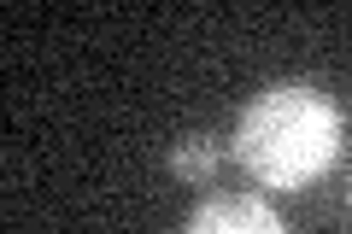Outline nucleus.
<instances>
[{
	"instance_id": "obj_1",
	"label": "nucleus",
	"mask_w": 352,
	"mask_h": 234,
	"mask_svg": "<svg viewBox=\"0 0 352 234\" xmlns=\"http://www.w3.org/2000/svg\"><path fill=\"white\" fill-rule=\"evenodd\" d=\"M340 106L311 82L264 88L235 124V159L258 187H305L340 159Z\"/></svg>"
},
{
	"instance_id": "obj_2",
	"label": "nucleus",
	"mask_w": 352,
	"mask_h": 234,
	"mask_svg": "<svg viewBox=\"0 0 352 234\" xmlns=\"http://www.w3.org/2000/svg\"><path fill=\"white\" fill-rule=\"evenodd\" d=\"M182 234H288V222L252 194H223V199H206Z\"/></svg>"
},
{
	"instance_id": "obj_3",
	"label": "nucleus",
	"mask_w": 352,
	"mask_h": 234,
	"mask_svg": "<svg viewBox=\"0 0 352 234\" xmlns=\"http://www.w3.org/2000/svg\"><path fill=\"white\" fill-rule=\"evenodd\" d=\"M217 159H223V147H217L212 135H182L170 147V170L182 176V182H212Z\"/></svg>"
},
{
	"instance_id": "obj_4",
	"label": "nucleus",
	"mask_w": 352,
	"mask_h": 234,
	"mask_svg": "<svg viewBox=\"0 0 352 234\" xmlns=\"http://www.w3.org/2000/svg\"><path fill=\"white\" fill-rule=\"evenodd\" d=\"M346 194H352V187H346Z\"/></svg>"
}]
</instances>
